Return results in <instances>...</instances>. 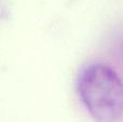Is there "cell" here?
Instances as JSON below:
<instances>
[{"label":"cell","instance_id":"cell-1","mask_svg":"<svg viewBox=\"0 0 123 122\" xmlns=\"http://www.w3.org/2000/svg\"><path fill=\"white\" fill-rule=\"evenodd\" d=\"M77 92L95 122L123 120V81L111 67L100 63L85 66L77 79Z\"/></svg>","mask_w":123,"mask_h":122}]
</instances>
